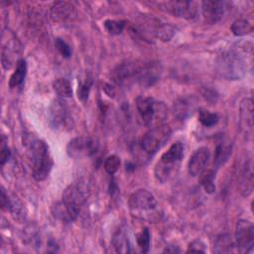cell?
I'll return each instance as SVG.
<instances>
[{"label":"cell","mask_w":254,"mask_h":254,"mask_svg":"<svg viewBox=\"0 0 254 254\" xmlns=\"http://www.w3.org/2000/svg\"><path fill=\"white\" fill-rule=\"evenodd\" d=\"M18 48L17 44L14 41H10L3 46L2 48V65L5 69H9L15 61Z\"/></svg>","instance_id":"cell-20"},{"label":"cell","mask_w":254,"mask_h":254,"mask_svg":"<svg viewBox=\"0 0 254 254\" xmlns=\"http://www.w3.org/2000/svg\"><path fill=\"white\" fill-rule=\"evenodd\" d=\"M210 159V151L207 147H199L190 156L188 163V172L191 177H198L205 169Z\"/></svg>","instance_id":"cell-13"},{"label":"cell","mask_w":254,"mask_h":254,"mask_svg":"<svg viewBox=\"0 0 254 254\" xmlns=\"http://www.w3.org/2000/svg\"><path fill=\"white\" fill-rule=\"evenodd\" d=\"M112 245L116 252L118 253H130L132 252L131 249V243L128 236V233L126 232V229L119 228L112 239Z\"/></svg>","instance_id":"cell-18"},{"label":"cell","mask_w":254,"mask_h":254,"mask_svg":"<svg viewBox=\"0 0 254 254\" xmlns=\"http://www.w3.org/2000/svg\"><path fill=\"white\" fill-rule=\"evenodd\" d=\"M74 6L69 2H56L51 7V17L55 22H66L75 17Z\"/></svg>","instance_id":"cell-15"},{"label":"cell","mask_w":254,"mask_h":254,"mask_svg":"<svg viewBox=\"0 0 254 254\" xmlns=\"http://www.w3.org/2000/svg\"><path fill=\"white\" fill-rule=\"evenodd\" d=\"M11 156V151L10 149L8 148L7 145H4L2 147V150H1V155H0V162H1V165L4 166V164L9 160Z\"/></svg>","instance_id":"cell-34"},{"label":"cell","mask_w":254,"mask_h":254,"mask_svg":"<svg viewBox=\"0 0 254 254\" xmlns=\"http://www.w3.org/2000/svg\"><path fill=\"white\" fill-rule=\"evenodd\" d=\"M55 46L57 48V50L59 51V53L65 59H68L71 57V54H72V51H71V48L70 46L65 42L64 41L63 39L61 38H57L56 41H55Z\"/></svg>","instance_id":"cell-32"},{"label":"cell","mask_w":254,"mask_h":254,"mask_svg":"<svg viewBox=\"0 0 254 254\" xmlns=\"http://www.w3.org/2000/svg\"><path fill=\"white\" fill-rule=\"evenodd\" d=\"M92 86V78L88 74L81 78L78 82L77 87V97L82 102H85L89 96V92Z\"/></svg>","instance_id":"cell-26"},{"label":"cell","mask_w":254,"mask_h":254,"mask_svg":"<svg viewBox=\"0 0 254 254\" xmlns=\"http://www.w3.org/2000/svg\"><path fill=\"white\" fill-rule=\"evenodd\" d=\"M205 251H206L205 250V245L199 239H195V240L191 241L189 244V247H188V250H187V252H202V253H204Z\"/></svg>","instance_id":"cell-33"},{"label":"cell","mask_w":254,"mask_h":254,"mask_svg":"<svg viewBox=\"0 0 254 254\" xmlns=\"http://www.w3.org/2000/svg\"><path fill=\"white\" fill-rule=\"evenodd\" d=\"M160 5L168 13L187 20L195 18L197 14V3L194 1H167Z\"/></svg>","instance_id":"cell-11"},{"label":"cell","mask_w":254,"mask_h":254,"mask_svg":"<svg viewBox=\"0 0 254 254\" xmlns=\"http://www.w3.org/2000/svg\"><path fill=\"white\" fill-rule=\"evenodd\" d=\"M128 204H129L130 210L137 214L153 211L158 206V203L154 194L145 189H140L135 190L129 196Z\"/></svg>","instance_id":"cell-8"},{"label":"cell","mask_w":254,"mask_h":254,"mask_svg":"<svg viewBox=\"0 0 254 254\" xmlns=\"http://www.w3.org/2000/svg\"><path fill=\"white\" fill-rule=\"evenodd\" d=\"M230 154H231V147L229 145H225V144L217 145L214 152V159H213L215 168H219L221 165H223L227 161Z\"/></svg>","instance_id":"cell-25"},{"label":"cell","mask_w":254,"mask_h":254,"mask_svg":"<svg viewBox=\"0 0 254 254\" xmlns=\"http://www.w3.org/2000/svg\"><path fill=\"white\" fill-rule=\"evenodd\" d=\"M228 3L225 1L206 0L201 3V13L205 23L213 25L218 23L224 16Z\"/></svg>","instance_id":"cell-12"},{"label":"cell","mask_w":254,"mask_h":254,"mask_svg":"<svg viewBox=\"0 0 254 254\" xmlns=\"http://www.w3.org/2000/svg\"><path fill=\"white\" fill-rule=\"evenodd\" d=\"M53 87L56 93L63 98H68L72 96V87L70 82L66 78H57L53 82Z\"/></svg>","instance_id":"cell-23"},{"label":"cell","mask_w":254,"mask_h":254,"mask_svg":"<svg viewBox=\"0 0 254 254\" xmlns=\"http://www.w3.org/2000/svg\"><path fill=\"white\" fill-rule=\"evenodd\" d=\"M252 45L235 44L217 60L218 72L227 79L240 78L252 66Z\"/></svg>","instance_id":"cell-1"},{"label":"cell","mask_w":254,"mask_h":254,"mask_svg":"<svg viewBox=\"0 0 254 254\" xmlns=\"http://www.w3.org/2000/svg\"><path fill=\"white\" fill-rule=\"evenodd\" d=\"M6 210H9L12 213L13 217L15 219H17L18 221H21V220L25 219L23 204L17 198H11L9 196V201H8V205H7Z\"/></svg>","instance_id":"cell-27"},{"label":"cell","mask_w":254,"mask_h":254,"mask_svg":"<svg viewBox=\"0 0 254 254\" xmlns=\"http://www.w3.org/2000/svg\"><path fill=\"white\" fill-rule=\"evenodd\" d=\"M230 29L234 36L242 37L253 32V25L246 19H238L232 23Z\"/></svg>","instance_id":"cell-24"},{"label":"cell","mask_w":254,"mask_h":254,"mask_svg":"<svg viewBox=\"0 0 254 254\" xmlns=\"http://www.w3.org/2000/svg\"><path fill=\"white\" fill-rule=\"evenodd\" d=\"M136 242L138 247L140 248L141 252L147 253L150 249V242H151V234L148 228H143L136 236Z\"/></svg>","instance_id":"cell-28"},{"label":"cell","mask_w":254,"mask_h":254,"mask_svg":"<svg viewBox=\"0 0 254 254\" xmlns=\"http://www.w3.org/2000/svg\"><path fill=\"white\" fill-rule=\"evenodd\" d=\"M96 143L89 136H78L71 139L66 145V154L72 159H83L94 154Z\"/></svg>","instance_id":"cell-9"},{"label":"cell","mask_w":254,"mask_h":254,"mask_svg":"<svg viewBox=\"0 0 254 254\" xmlns=\"http://www.w3.org/2000/svg\"><path fill=\"white\" fill-rule=\"evenodd\" d=\"M50 124L54 129L68 131L72 129L73 120L66 102L61 98L55 99L49 109Z\"/></svg>","instance_id":"cell-7"},{"label":"cell","mask_w":254,"mask_h":254,"mask_svg":"<svg viewBox=\"0 0 254 254\" xmlns=\"http://www.w3.org/2000/svg\"><path fill=\"white\" fill-rule=\"evenodd\" d=\"M120 167V158L116 155L108 156L104 161V169L109 175H114Z\"/></svg>","instance_id":"cell-31"},{"label":"cell","mask_w":254,"mask_h":254,"mask_svg":"<svg viewBox=\"0 0 254 254\" xmlns=\"http://www.w3.org/2000/svg\"><path fill=\"white\" fill-rule=\"evenodd\" d=\"M160 69L156 63L127 62L113 70V80L117 84L137 82L144 87L152 86L159 79Z\"/></svg>","instance_id":"cell-2"},{"label":"cell","mask_w":254,"mask_h":254,"mask_svg":"<svg viewBox=\"0 0 254 254\" xmlns=\"http://www.w3.org/2000/svg\"><path fill=\"white\" fill-rule=\"evenodd\" d=\"M240 191L244 196H248L252 193L253 190V170H252V160L246 158V161L243 163L241 172H240Z\"/></svg>","instance_id":"cell-16"},{"label":"cell","mask_w":254,"mask_h":254,"mask_svg":"<svg viewBox=\"0 0 254 254\" xmlns=\"http://www.w3.org/2000/svg\"><path fill=\"white\" fill-rule=\"evenodd\" d=\"M198 120L203 126L212 127V126L217 124V122L219 120V117L216 113L210 112L208 110L201 109L199 111V114H198Z\"/></svg>","instance_id":"cell-29"},{"label":"cell","mask_w":254,"mask_h":254,"mask_svg":"<svg viewBox=\"0 0 254 254\" xmlns=\"http://www.w3.org/2000/svg\"><path fill=\"white\" fill-rule=\"evenodd\" d=\"M214 177L215 173L211 169H205L201 174L198 175V182L207 193H213L215 191Z\"/></svg>","instance_id":"cell-22"},{"label":"cell","mask_w":254,"mask_h":254,"mask_svg":"<svg viewBox=\"0 0 254 254\" xmlns=\"http://www.w3.org/2000/svg\"><path fill=\"white\" fill-rule=\"evenodd\" d=\"M234 243L228 234H220L216 237L213 244L215 253H230L233 251Z\"/></svg>","instance_id":"cell-21"},{"label":"cell","mask_w":254,"mask_h":254,"mask_svg":"<svg viewBox=\"0 0 254 254\" xmlns=\"http://www.w3.org/2000/svg\"><path fill=\"white\" fill-rule=\"evenodd\" d=\"M184 157V145L182 142L172 144L169 149L164 152L157 163L154 175L158 182H168L178 171L180 162Z\"/></svg>","instance_id":"cell-4"},{"label":"cell","mask_w":254,"mask_h":254,"mask_svg":"<svg viewBox=\"0 0 254 254\" xmlns=\"http://www.w3.org/2000/svg\"><path fill=\"white\" fill-rule=\"evenodd\" d=\"M235 246L240 252H248L254 245V225L250 220L240 219L235 226Z\"/></svg>","instance_id":"cell-10"},{"label":"cell","mask_w":254,"mask_h":254,"mask_svg":"<svg viewBox=\"0 0 254 254\" xmlns=\"http://www.w3.org/2000/svg\"><path fill=\"white\" fill-rule=\"evenodd\" d=\"M88 195L87 185L82 182H75L67 186L62 195V201L66 208L71 221L75 220L80 212V208Z\"/></svg>","instance_id":"cell-5"},{"label":"cell","mask_w":254,"mask_h":254,"mask_svg":"<svg viewBox=\"0 0 254 254\" xmlns=\"http://www.w3.org/2000/svg\"><path fill=\"white\" fill-rule=\"evenodd\" d=\"M172 130L169 125L161 124L148 130L141 139L142 149L149 155L155 154L170 139Z\"/></svg>","instance_id":"cell-6"},{"label":"cell","mask_w":254,"mask_h":254,"mask_svg":"<svg viewBox=\"0 0 254 254\" xmlns=\"http://www.w3.org/2000/svg\"><path fill=\"white\" fill-rule=\"evenodd\" d=\"M240 121L242 128L247 135L252 133L253 129V100L245 98L240 104Z\"/></svg>","instance_id":"cell-17"},{"label":"cell","mask_w":254,"mask_h":254,"mask_svg":"<svg viewBox=\"0 0 254 254\" xmlns=\"http://www.w3.org/2000/svg\"><path fill=\"white\" fill-rule=\"evenodd\" d=\"M27 74V64L25 60H19L16 64V68L9 78V87L16 88L23 84Z\"/></svg>","instance_id":"cell-19"},{"label":"cell","mask_w":254,"mask_h":254,"mask_svg":"<svg viewBox=\"0 0 254 254\" xmlns=\"http://www.w3.org/2000/svg\"><path fill=\"white\" fill-rule=\"evenodd\" d=\"M28 157L31 162L33 178L38 182L46 180L54 165L47 143L41 139H33L28 146Z\"/></svg>","instance_id":"cell-3"},{"label":"cell","mask_w":254,"mask_h":254,"mask_svg":"<svg viewBox=\"0 0 254 254\" xmlns=\"http://www.w3.org/2000/svg\"><path fill=\"white\" fill-rule=\"evenodd\" d=\"M136 107L143 123L150 126L157 113L155 100L152 97L139 96L136 99Z\"/></svg>","instance_id":"cell-14"},{"label":"cell","mask_w":254,"mask_h":254,"mask_svg":"<svg viewBox=\"0 0 254 254\" xmlns=\"http://www.w3.org/2000/svg\"><path fill=\"white\" fill-rule=\"evenodd\" d=\"M125 21L122 20H105L103 26L105 30L111 35H120L125 28Z\"/></svg>","instance_id":"cell-30"}]
</instances>
